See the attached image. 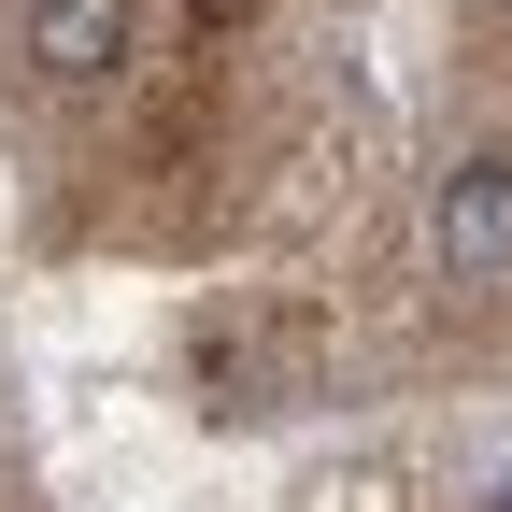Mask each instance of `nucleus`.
<instances>
[{
  "instance_id": "1",
  "label": "nucleus",
  "mask_w": 512,
  "mask_h": 512,
  "mask_svg": "<svg viewBox=\"0 0 512 512\" xmlns=\"http://www.w3.org/2000/svg\"><path fill=\"white\" fill-rule=\"evenodd\" d=\"M427 256H441V285H512V143H484V157L441 171Z\"/></svg>"
},
{
  "instance_id": "2",
  "label": "nucleus",
  "mask_w": 512,
  "mask_h": 512,
  "mask_svg": "<svg viewBox=\"0 0 512 512\" xmlns=\"http://www.w3.org/2000/svg\"><path fill=\"white\" fill-rule=\"evenodd\" d=\"M128 57H143V0H29V72L43 86H128Z\"/></svg>"
},
{
  "instance_id": "3",
  "label": "nucleus",
  "mask_w": 512,
  "mask_h": 512,
  "mask_svg": "<svg viewBox=\"0 0 512 512\" xmlns=\"http://www.w3.org/2000/svg\"><path fill=\"white\" fill-rule=\"evenodd\" d=\"M299 512H399V470H313Z\"/></svg>"
}]
</instances>
